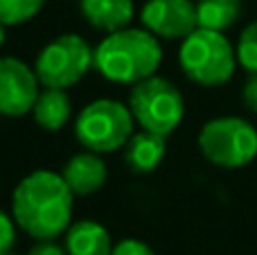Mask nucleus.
<instances>
[{"label": "nucleus", "mask_w": 257, "mask_h": 255, "mask_svg": "<svg viewBox=\"0 0 257 255\" xmlns=\"http://www.w3.org/2000/svg\"><path fill=\"white\" fill-rule=\"evenodd\" d=\"M84 21L97 32H117L131 25L136 16L133 0H79Z\"/></svg>", "instance_id": "12"}, {"label": "nucleus", "mask_w": 257, "mask_h": 255, "mask_svg": "<svg viewBox=\"0 0 257 255\" xmlns=\"http://www.w3.org/2000/svg\"><path fill=\"white\" fill-rule=\"evenodd\" d=\"M199 149L208 163L223 170H239L257 156V129L248 120L223 115L205 122L199 131Z\"/></svg>", "instance_id": "6"}, {"label": "nucleus", "mask_w": 257, "mask_h": 255, "mask_svg": "<svg viewBox=\"0 0 257 255\" xmlns=\"http://www.w3.org/2000/svg\"><path fill=\"white\" fill-rule=\"evenodd\" d=\"M68 255H111L113 242L108 230L95 219L72 221L63 235Z\"/></svg>", "instance_id": "13"}, {"label": "nucleus", "mask_w": 257, "mask_h": 255, "mask_svg": "<svg viewBox=\"0 0 257 255\" xmlns=\"http://www.w3.org/2000/svg\"><path fill=\"white\" fill-rule=\"evenodd\" d=\"M140 21L145 30L163 41H183L199 27L194 0H147Z\"/></svg>", "instance_id": "9"}, {"label": "nucleus", "mask_w": 257, "mask_h": 255, "mask_svg": "<svg viewBox=\"0 0 257 255\" xmlns=\"http://www.w3.org/2000/svg\"><path fill=\"white\" fill-rule=\"evenodd\" d=\"M45 0H0V23L23 25L43 9Z\"/></svg>", "instance_id": "16"}, {"label": "nucleus", "mask_w": 257, "mask_h": 255, "mask_svg": "<svg viewBox=\"0 0 257 255\" xmlns=\"http://www.w3.org/2000/svg\"><path fill=\"white\" fill-rule=\"evenodd\" d=\"M241 99H244L246 108L257 115V72H248L244 88H241Z\"/></svg>", "instance_id": "20"}, {"label": "nucleus", "mask_w": 257, "mask_h": 255, "mask_svg": "<svg viewBox=\"0 0 257 255\" xmlns=\"http://www.w3.org/2000/svg\"><path fill=\"white\" fill-rule=\"evenodd\" d=\"M72 115L70 95L63 88H41L32 108V117L43 131L57 134L68 124Z\"/></svg>", "instance_id": "14"}, {"label": "nucleus", "mask_w": 257, "mask_h": 255, "mask_svg": "<svg viewBox=\"0 0 257 255\" xmlns=\"http://www.w3.org/2000/svg\"><path fill=\"white\" fill-rule=\"evenodd\" d=\"M61 176L75 197H90L104 188L108 179V167L102 154L84 149V152L68 158L61 170Z\"/></svg>", "instance_id": "10"}, {"label": "nucleus", "mask_w": 257, "mask_h": 255, "mask_svg": "<svg viewBox=\"0 0 257 255\" xmlns=\"http://www.w3.org/2000/svg\"><path fill=\"white\" fill-rule=\"evenodd\" d=\"M41 93L34 68L18 57H0V115L23 117L32 113Z\"/></svg>", "instance_id": "8"}, {"label": "nucleus", "mask_w": 257, "mask_h": 255, "mask_svg": "<svg viewBox=\"0 0 257 255\" xmlns=\"http://www.w3.org/2000/svg\"><path fill=\"white\" fill-rule=\"evenodd\" d=\"M9 255H16V253H9Z\"/></svg>", "instance_id": "23"}, {"label": "nucleus", "mask_w": 257, "mask_h": 255, "mask_svg": "<svg viewBox=\"0 0 257 255\" xmlns=\"http://www.w3.org/2000/svg\"><path fill=\"white\" fill-rule=\"evenodd\" d=\"M75 194L61 174L36 170L21 179L12 194L16 226L34 239H57L72 224Z\"/></svg>", "instance_id": "1"}, {"label": "nucleus", "mask_w": 257, "mask_h": 255, "mask_svg": "<svg viewBox=\"0 0 257 255\" xmlns=\"http://www.w3.org/2000/svg\"><path fill=\"white\" fill-rule=\"evenodd\" d=\"M167 154V136L154 131H133L124 145V165L133 174H151L158 170Z\"/></svg>", "instance_id": "11"}, {"label": "nucleus", "mask_w": 257, "mask_h": 255, "mask_svg": "<svg viewBox=\"0 0 257 255\" xmlns=\"http://www.w3.org/2000/svg\"><path fill=\"white\" fill-rule=\"evenodd\" d=\"M128 108L140 129L169 136L183 122L185 99L178 86L172 84L167 77L151 75L131 86Z\"/></svg>", "instance_id": "5"}, {"label": "nucleus", "mask_w": 257, "mask_h": 255, "mask_svg": "<svg viewBox=\"0 0 257 255\" xmlns=\"http://www.w3.org/2000/svg\"><path fill=\"white\" fill-rule=\"evenodd\" d=\"M5 39H7V25H5V23H0V48L5 45Z\"/></svg>", "instance_id": "22"}, {"label": "nucleus", "mask_w": 257, "mask_h": 255, "mask_svg": "<svg viewBox=\"0 0 257 255\" xmlns=\"http://www.w3.org/2000/svg\"><path fill=\"white\" fill-rule=\"evenodd\" d=\"M163 63L160 39L145 27H124L106 34L95 48L93 68L113 84H138L156 75Z\"/></svg>", "instance_id": "2"}, {"label": "nucleus", "mask_w": 257, "mask_h": 255, "mask_svg": "<svg viewBox=\"0 0 257 255\" xmlns=\"http://www.w3.org/2000/svg\"><path fill=\"white\" fill-rule=\"evenodd\" d=\"M237 61L246 72H257V21L241 30L237 41Z\"/></svg>", "instance_id": "17"}, {"label": "nucleus", "mask_w": 257, "mask_h": 255, "mask_svg": "<svg viewBox=\"0 0 257 255\" xmlns=\"http://www.w3.org/2000/svg\"><path fill=\"white\" fill-rule=\"evenodd\" d=\"M27 255H68L66 246L57 244V239H36V244L27 251Z\"/></svg>", "instance_id": "21"}, {"label": "nucleus", "mask_w": 257, "mask_h": 255, "mask_svg": "<svg viewBox=\"0 0 257 255\" xmlns=\"http://www.w3.org/2000/svg\"><path fill=\"white\" fill-rule=\"evenodd\" d=\"M237 63V50L223 32L196 27L178 48V66L183 75L205 88L228 84L235 75Z\"/></svg>", "instance_id": "3"}, {"label": "nucleus", "mask_w": 257, "mask_h": 255, "mask_svg": "<svg viewBox=\"0 0 257 255\" xmlns=\"http://www.w3.org/2000/svg\"><path fill=\"white\" fill-rule=\"evenodd\" d=\"M16 219L0 210V255H9L16 246Z\"/></svg>", "instance_id": "18"}, {"label": "nucleus", "mask_w": 257, "mask_h": 255, "mask_svg": "<svg viewBox=\"0 0 257 255\" xmlns=\"http://www.w3.org/2000/svg\"><path fill=\"white\" fill-rule=\"evenodd\" d=\"M133 113L117 99H93L79 111L75 120V138L84 149L95 154H113L124 149L133 136Z\"/></svg>", "instance_id": "4"}, {"label": "nucleus", "mask_w": 257, "mask_h": 255, "mask_svg": "<svg viewBox=\"0 0 257 255\" xmlns=\"http://www.w3.org/2000/svg\"><path fill=\"white\" fill-rule=\"evenodd\" d=\"M95 50L81 34L68 32L43 45L34 61V72L43 88H72L93 68Z\"/></svg>", "instance_id": "7"}, {"label": "nucleus", "mask_w": 257, "mask_h": 255, "mask_svg": "<svg viewBox=\"0 0 257 255\" xmlns=\"http://www.w3.org/2000/svg\"><path fill=\"white\" fill-rule=\"evenodd\" d=\"M241 0H196L199 27L214 32H226L239 21Z\"/></svg>", "instance_id": "15"}, {"label": "nucleus", "mask_w": 257, "mask_h": 255, "mask_svg": "<svg viewBox=\"0 0 257 255\" xmlns=\"http://www.w3.org/2000/svg\"><path fill=\"white\" fill-rule=\"evenodd\" d=\"M111 255H156V253L151 251L145 242L128 237V239H122L120 244H115Z\"/></svg>", "instance_id": "19"}]
</instances>
